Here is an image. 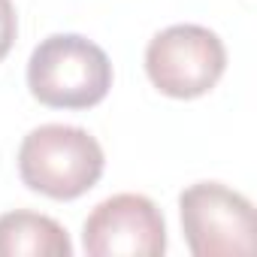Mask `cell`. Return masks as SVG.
<instances>
[{
	"label": "cell",
	"instance_id": "3",
	"mask_svg": "<svg viewBox=\"0 0 257 257\" xmlns=\"http://www.w3.org/2000/svg\"><path fill=\"white\" fill-rule=\"evenodd\" d=\"M227 70L221 37L203 25H173L152 37L146 49V73L152 85L176 100L209 94Z\"/></svg>",
	"mask_w": 257,
	"mask_h": 257
},
{
	"label": "cell",
	"instance_id": "6",
	"mask_svg": "<svg viewBox=\"0 0 257 257\" xmlns=\"http://www.w3.org/2000/svg\"><path fill=\"white\" fill-rule=\"evenodd\" d=\"M73 242L67 230L37 212H7L0 215V257H70Z\"/></svg>",
	"mask_w": 257,
	"mask_h": 257
},
{
	"label": "cell",
	"instance_id": "2",
	"mask_svg": "<svg viewBox=\"0 0 257 257\" xmlns=\"http://www.w3.org/2000/svg\"><path fill=\"white\" fill-rule=\"evenodd\" d=\"M31 94L52 109H91L112 88L109 55L82 34L46 37L28 61Z\"/></svg>",
	"mask_w": 257,
	"mask_h": 257
},
{
	"label": "cell",
	"instance_id": "7",
	"mask_svg": "<svg viewBox=\"0 0 257 257\" xmlns=\"http://www.w3.org/2000/svg\"><path fill=\"white\" fill-rule=\"evenodd\" d=\"M16 34H19V16H16L13 0H0V61L10 55Z\"/></svg>",
	"mask_w": 257,
	"mask_h": 257
},
{
	"label": "cell",
	"instance_id": "4",
	"mask_svg": "<svg viewBox=\"0 0 257 257\" xmlns=\"http://www.w3.org/2000/svg\"><path fill=\"white\" fill-rule=\"evenodd\" d=\"M179 215L194 257H245L254 251V206L221 182L185 188Z\"/></svg>",
	"mask_w": 257,
	"mask_h": 257
},
{
	"label": "cell",
	"instance_id": "5",
	"mask_svg": "<svg viewBox=\"0 0 257 257\" xmlns=\"http://www.w3.org/2000/svg\"><path fill=\"white\" fill-rule=\"evenodd\" d=\"M82 245L91 257H161L167 251V221L143 194H115L85 221Z\"/></svg>",
	"mask_w": 257,
	"mask_h": 257
},
{
	"label": "cell",
	"instance_id": "1",
	"mask_svg": "<svg viewBox=\"0 0 257 257\" xmlns=\"http://www.w3.org/2000/svg\"><path fill=\"white\" fill-rule=\"evenodd\" d=\"M106 158L100 143L73 124H43L22 140L19 176L22 182L52 200H76L88 194L103 176Z\"/></svg>",
	"mask_w": 257,
	"mask_h": 257
}]
</instances>
